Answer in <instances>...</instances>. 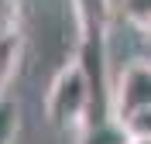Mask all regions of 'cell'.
<instances>
[{"label": "cell", "instance_id": "277c9868", "mask_svg": "<svg viewBox=\"0 0 151 144\" xmlns=\"http://www.w3.org/2000/svg\"><path fill=\"white\" fill-rule=\"evenodd\" d=\"M79 144H131V134L117 117H103L79 127Z\"/></svg>", "mask_w": 151, "mask_h": 144}, {"label": "cell", "instance_id": "8992f818", "mask_svg": "<svg viewBox=\"0 0 151 144\" xmlns=\"http://www.w3.org/2000/svg\"><path fill=\"white\" fill-rule=\"evenodd\" d=\"M21 134V106L10 96H0V144H17Z\"/></svg>", "mask_w": 151, "mask_h": 144}, {"label": "cell", "instance_id": "ba28073f", "mask_svg": "<svg viewBox=\"0 0 151 144\" xmlns=\"http://www.w3.org/2000/svg\"><path fill=\"white\" fill-rule=\"evenodd\" d=\"M120 124L127 127V134H131V137H151V106L131 113L127 120H120Z\"/></svg>", "mask_w": 151, "mask_h": 144}, {"label": "cell", "instance_id": "5b68a950", "mask_svg": "<svg viewBox=\"0 0 151 144\" xmlns=\"http://www.w3.org/2000/svg\"><path fill=\"white\" fill-rule=\"evenodd\" d=\"M21 48H24L21 31L0 34V96H7V86L14 79V72H17V65H21Z\"/></svg>", "mask_w": 151, "mask_h": 144}, {"label": "cell", "instance_id": "6da1fadb", "mask_svg": "<svg viewBox=\"0 0 151 144\" xmlns=\"http://www.w3.org/2000/svg\"><path fill=\"white\" fill-rule=\"evenodd\" d=\"M72 10H76V28H79L76 62L86 72L89 89H93L89 120H103V117H110V93H113V82L106 76V65H110L106 55H110V28L117 4L113 0H72Z\"/></svg>", "mask_w": 151, "mask_h": 144}, {"label": "cell", "instance_id": "30bf717a", "mask_svg": "<svg viewBox=\"0 0 151 144\" xmlns=\"http://www.w3.org/2000/svg\"><path fill=\"white\" fill-rule=\"evenodd\" d=\"M131 144H151V137H131Z\"/></svg>", "mask_w": 151, "mask_h": 144}, {"label": "cell", "instance_id": "3957f363", "mask_svg": "<svg viewBox=\"0 0 151 144\" xmlns=\"http://www.w3.org/2000/svg\"><path fill=\"white\" fill-rule=\"evenodd\" d=\"M151 106V62L134 58L120 69V76L113 79V93H110V117L127 120L131 113Z\"/></svg>", "mask_w": 151, "mask_h": 144}, {"label": "cell", "instance_id": "9c48e42d", "mask_svg": "<svg viewBox=\"0 0 151 144\" xmlns=\"http://www.w3.org/2000/svg\"><path fill=\"white\" fill-rule=\"evenodd\" d=\"M17 14H21L17 0H0V34L17 31Z\"/></svg>", "mask_w": 151, "mask_h": 144}, {"label": "cell", "instance_id": "52a82bcc", "mask_svg": "<svg viewBox=\"0 0 151 144\" xmlns=\"http://www.w3.org/2000/svg\"><path fill=\"white\" fill-rule=\"evenodd\" d=\"M117 14L131 28L151 31V0H117Z\"/></svg>", "mask_w": 151, "mask_h": 144}, {"label": "cell", "instance_id": "7a4b0ae2", "mask_svg": "<svg viewBox=\"0 0 151 144\" xmlns=\"http://www.w3.org/2000/svg\"><path fill=\"white\" fill-rule=\"evenodd\" d=\"M93 113V89H89V79L79 69V62H69L52 76L45 89V117L48 124L65 130V127H83Z\"/></svg>", "mask_w": 151, "mask_h": 144}]
</instances>
